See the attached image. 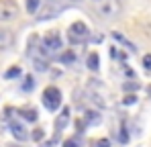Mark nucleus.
<instances>
[{
    "mask_svg": "<svg viewBox=\"0 0 151 147\" xmlns=\"http://www.w3.org/2000/svg\"><path fill=\"white\" fill-rule=\"evenodd\" d=\"M92 8H94V12H96L100 19H106V21L116 19V17L123 12L121 0H94Z\"/></svg>",
    "mask_w": 151,
    "mask_h": 147,
    "instance_id": "nucleus-1",
    "label": "nucleus"
},
{
    "mask_svg": "<svg viewBox=\"0 0 151 147\" xmlns=\"http://www.w3.org/2000/svg\"><path fill=\"white\" fill-rule=\"evenodd\" d=\"M88 37H90V29H88V24H86V23L76 21V23L70 24V29H68V39H70L72 43H76V45L86 43Z\"/></svg>",
    "mask_w": 151,
    "mask_h": 147,
    "instance_id": "nucleus-2",
    "label": "nucleus"
},
{
    "mask_svg": "<svg viewBox=\"0 0 151 147\" xmlns=\"http://www.w3.org/2000/svg\"><path fill=\"white\" fill-rule=\"evenodd\" d=\"M43 104H45V108L51 110V112L57 110L61 106V92H59V88H55V86L45 88V92H43Z\"/></svg>",
    "mask_w": 151,
    "mask_h": 147,
    "instance_id": "nucleus-3",
    "label": "nucleus"
},
{
    "mask_svg": "<svg viewBox=\"0 0 151 147\" xmlns=\"http://www.w3.org/2000/svg\"><path fill=\"white\" fill-rule=\"evenodd\" d=\"M19 17V6L14 0H0V21H14Z\"/></svg>",
    "mask_w": 151,
    "mask_h": 147,
    "instance_id": "nucleus-4",
    "label": "nucleus"
},
{
    "mask_svg": "<svg viewBox=\"0 0 151 147\" xmlns=\"http://www.w3.org/2000/svg\"><path fill=\"white\" fill-rule=\"evenodd\" d=\"M59 47H61V37H59V33H57V31H49V33L43 37V49H45L47 53H53V51H57Z\"/></svg>",
    "mask_w": 151,
    "mask_h": 147,
    "instance_id": "nucleus-5",
    "label": "nucleus"
},
{
    "mask_svg": "<svg viewBox=\"0 0 151 147\" xmlns=\"http://www.w3.org/2000/svg\"><path fill=\"white\" fill-rule=\"evenodd\" d=\"M14 43V35L8 29H0V49H6Z\"/></svg>",
    "mask_w": 151,
    "mask_h": 147,
    "instance_id": "nucleus-6",
    "label": "nucleus"
},
{
    "mask_svg": "<svg viewBox=\"0 0 151 147\" xmlns=\"http://www.w3.org/2000/svg\"><path fill=\"white\" fill-rule=\"evenodd\" d=\"M10 131H12V135L19 139V141H25L27 137V131H25V127L23 125H19V122H10Z\"/></svg>",
    "mask_w": 151,
    "mask_h": 147,
    "instance_id": "nucleus-7",
    "label": "nucleus"
},
{
    "mask_svg": "<svg viewBox=\"0 0 151 147\" xmlns=\"http://www.w3.org/2000/svg\"><path fill=\"white\" fill-rule=\"evenodd\" d=\"M88 68H90L92 72H96V70L100 68V57H98V53H90V55H88Z\"/></svg>",
    "mask_w": 151,
    "mask_h": 147,
    "instance_id": "nucleus-8",
    "label": "nucleus"
},
{
    "mask_svg": "<svg viewBox=\"0 0 151 147\" xmlns=\"http://www.w3.org/2000/svg\"><path fill=\"white\" fill-rule=\"evenodd\" d=\"M41 6V0H27V12L29 14H35Z\"/></svg>",
    "mask_w": 151,
    "mask_h": 147,
    "instance_id": "nucleus-9",
    "label": "nucleus"
},
{
    "mask_svg": "<svg viewBox=\"0 0 151 147\" xmlns=\"http://www.w3.org/2000/svg\"><path fill=\"white\" fill-rule=\"evenodd\" d=\"M59 59H61V63H65V66H72V63L76 61V55L72 53V51H63Z\"/></svg>",
    "mask_w": 151,
    "mask_h": 147,
    "instance_id": "nucleus-10",
    "label": "nucleus"
},
{
    "mask_svg": "<svg viewBox=\"0 0 151 147\" xmlns=\"http://www.w3.org/2000/svg\"><path fill=\"white\" fill-rule=\"evenodd\" d=\"M68 121H70V108L65 106V108L61 110V117H59V121H57V129H61V127H63V125H65Z\"/></svg>",
    "mask_w": 151,
    "mask_h": 147,
    "instance_id": "nucleus-11",
    "label": "nucleus"
},
{
    "mask_svg": "<svg viewBox=\"0 0 151 147\" xmlns=\"http://www.w3.org/2000/svg\"><path fill=\"white\" fill-rule=\"evenodd\" d=\"M100 121V115L98 112H94V110H88L86 112V122H90V125H94V122Z\"/></svg>",
    "mask_w": 151,
    "mask_h": 147,
    "instance_id": "nucleus-12",
    "label": "nucleus"
},
{
    "mask_svg": "<svg viewBox=\"0 0 151 147\" xmlns=\"http://www.w3.org/2000/svg\"><path fill=\"white\" fill-rule=\"evenodd\" d=\"M21 115H23V119H27V121H37V110H21Z\"/></svg>",
    "mask_w": 151,
    "mask_h": 147,
    "instance_id": "nucleus-13",
    "label": "nucleus"
},
{
    "mask_svg": "<svg viewBox=\"0 0 151 147\" xmlns=\"http://www.w3.org/2000/svg\"><path fill=\"white\" fill-rule=\"evenodd\" d=\"M17 76H21V68H19V66H14V68H10L8 72L4 74V78H8V80H10V78H17Z\"/></svg>",
    "mask_w": 151,
    "mask_h": 147,
    "instance_id": "nucleus-14",
    "label": "nucleus"
},
{
    "mask_svg": "<svg viewBox=\"0 0 151 147\" xmlns=\"http://www.w3.org/2000/svg\"><path fill=\"white\" fill-rule=\"evenodd\" d=\"M31 137H33V141H41V139L45 137V131H43V129H35Z\"/></svg>",
    "mask_w": 151,
    "mask_h": 147,
    "instance_id": "nucleus-15",
    "label": "nucleus"
},
{
    "mask_svg": "<svg viewBox=\"0 0 151 147\" xmlns=\"http://www.w3.org/2000/svg\"><path fill=\"white\" fill-rule=\"evenodd\" d=\"M143 68H145L147 72H151V53L143 55Z\"/></svg>",
    "mask_w": 151,
    "mask_h": 147,
    "instance_id": "nucleus-16",
    "label": "nucleus"
},
{
    "mask_svg": "<svg viewBox=\"0 0 151 147\" xmlns=\"http://www.w3.org/2000/svg\"><path fill=\"white\" fill-rule=\"evenodd\" d=\"M135 102H137V96H135V94H127L125 100H123V104H127V106H129V104H135Z\"/></svg>",
    "mask_w": 151,
    "mask_h": 147,
    "instance_id": "nucleus-17",
    "label": "nucleus"
},
{
    "mask_svg": "<svg viewBox=\"0 0 151 147\" xmlns=\"http://www.w3.org/2000/svg\"><path fill=\"white\" fill-rule=\"evenodd\" d=\"M33 88V78L31 76H27L25 78V84H23V90H31Z\"/></svg>",
    "mask_w": 151,
    "mask_h": 147,
    "instance_id": "nucleus-18",
    "label": "nucleus"
},
{
    "mask_svg": "<svg viewBox=\"0 0 151 147\" xmlns=\"http://www.w3.org/2000/svg\"><path fill=\"white\" fill-rule=\"evenodd\" d=\"M123 88H125V90H137V88H139V84L131 80V82H127V84H125V86H123Z\"/></svg>",
    "mask_w": 151,
    "mask_h": 147,
    "instance_id": "nucleus-19",
    "label": "nucleus"
},
{
    "mask_svg": "<svg viewBox=\"0 0 151 147\" xmlns=\"http://www.w3.org/2000/svg\"><path fill=\"white\" fill-rule=\"evenodd\" d=\"M63 147H80V143H78L76 139H68V141L63 143Z\"/></svg>",
    "mask_w": 151,
    "mask_h": 147,
    "instance_id": "nucleus-20",
    "label": "nucleus"
},
{
    "mask_svg": "<svg viewBox=\"0 0 151 147\" xmlns=\"http://www.w3.org/2000/svg\"><path fill=\"white\" fill-rule=\"evenodd\" d=\"M108 145H110L108 139H100V141H96V147H108Z\"/></svg>",
    "mask_w": 151,
    "mask_h": 147,
    "instance_id": "nucleus-21",
    "label": "nucleus"
},
{
    "mask_svg": "<svg viewBox=\"0 0 151 147\" xmlns=\"http://www.w3.org/2000/svg\"><path fill=\"white\" fill-rule=\"evenodd\" d=\"M127 139H129L127 131H125V129H121V141H123V143H127Z\"/></svg>",
    "mask_w": 151,
    "mask_h": 147,
    "instance_id": "nucleus-22",
    "label": "nucleus"
},
{
    "mask_svg": "<svg viewBox=\"0 0 151 147\" xmlns=\"http://www.w3.org/2000/svg\"><path fill=\"white\" fill-rule=\"evenodd\" d=\"M147 92H149V94H151V86H149V88H147Z\"/></svg>",
    "mask_w": 151,
    "mask_h": 147,
    "instance_id": "nucleus-23",
    "label": "nucleus"
},
{
    "mask_svg": "<svg viewBox=\"0 0 151 147\" xmlns=\"http://www.w3.org/2000/svg\"><path fill=\"white\" fill-rule=\"evenodd\" d=\"M74 2H76V0H74Z\"/></svg>",
    "mask_w": 151,
    "mask_h": 147,
    "instance_id": "nucleus-24",
    "label": "nucleus"
}]
</instances>
